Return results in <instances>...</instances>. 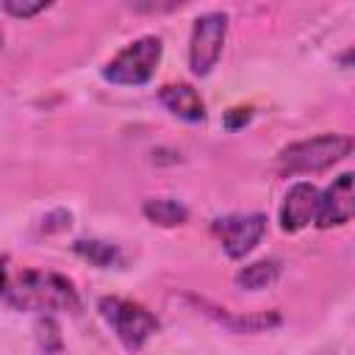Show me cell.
<instances>
[{
  "instance_id": "6da1fadb",
  "label": "cell",
  "mask_w": 355,
  "mask_h": 355,
  "mask_svg": "<svg viewBox=\"0 0 355 355\" xmlns=\"http://www.w3.org/2000/svg\"><path fill=\"white\" fill-rule=\"evenodd\" d=\"M6 305L17 311H80V297L72 286L58 272H44V269H22L17 277L8 272L6 288H3Z\"/></svg>"
},
{
  "instance_id": "7a4b0ae2",
  "label": "cell",
  "mask_w": 355,
  "mask_h": 355,
  "mask_svg": "<svg viewBox=\"0 0 355 355\" xmlns=\"http://www.w3.org/2000/svg\"><path fill=\"white\" fill-rule=\"evenodd\" d=\"M352 147H355V139L344 136V133H322L313 139H302V141H294V144L280 150L277 169L283 175L324 172L333 164H338L341 158H347L352 153Z\"/></svg>"
},
{
  "instance_id": "3957f363",
  "label": "cell",
  "mask_w": 355,
  "mask_h": 355,
  "mask_svg": "<svg viewBox=\"0 0 355 355\" xmlns=\"http://www.w3.org/2000/svg\"><path fill=\"white\" fill-rule=\"evenodd\" d=\"M97 311L103 316V322L114 330V336L119 338V344L130 352L141 349L147 344L150 336L158 333V319L155 313H150L144 305L122 300V297H103L97 302Z\"/></svg>"
},
{
  "instance_id": "277c9868",
  "label": "cell",
  "mask_w": 355,
  "mask_h": 355,
  "mask_svg": "<svg viewBox=\"0 0 355 355\" xmlns=\"http://www.w3.org/2000/svg\"><path fill=\"white\" fill-rule=\"evenodd\" d=\"M161 53L164 44L158 36H139L103 67V78L116 86H144L155 75Z\"/></svg>"
},
{
  "instance_id": "5b68a950",
  "label": "cell",
  "mask_w": 355,
  "mask_h": 355,
  "mask_svg": "<svg viewBox=\"0 0 355 355\" xmlns=\"http://www.w3.org/2000/svg\"><path fill=\"white\" fill-rule=\"evenodd\" d=\"M227 36V14L222 11H208L194 19L191 28V42H189V67L194 75L205 78L216 67L222 47Z\"/></svg>"
},
{
  "instance_id": "8992f818",
  "label": "cell",
  "mask_w": 355,
  "mask_h": 355,
  "mask_svg": "<svg viewBox=\"0 0 355 355\" xmlns=\"http://www.w3.org/2000/svg\"><path fill=\"white\" fill-rule=\"evenodd\" d=\"M214 236L222 241V250L230 258H244L247 252L255 250V244L266 233V216L263 214H233V216H219L211 222Z\"/></svg>"
},
{
  "instance_id": "52a82bcc",
  "label": "cell",
  "mask_w": 355,
  "mask_h": 355,
  "mask_svg": "<svg viewBox=\"0 0 355 355\" xmlns=\"http://www.w3.org/2000/svg\"><path fill=\"white\" fill-rule=\"evenodd\" d=\"M355 219V172L338 175L322 194H319V216L316 227H338Z\"/></svg>"
},
{
  "instance_id": "ba28073f",
  "label": "cell",
  "mask_w": 355,
  "mask_h": 355,
  "mask_svg": "<svg viewBox=\"0 0 355 355\" xmlns=\"http://www.w3.org/2000/svg\"><path fill=\"white\" fill-rule=\"evenodd\" d=\"M319 189L308 180L294 183L286 191V200L280 205V230L286 233H297L308 225H316L319 216Z\"/></svg>"
},
{
  "instance_id": "9c48e42d",
  "label": "cell",
  "mask_w": 355,
  "mask_h": 355,
  "mask_svg": "<svg viewBox=\"0 0 355 355\" xmlns=\"http://www.w3.org/2000/svg\"><path fill=\"white\" fill-rule=\"evenodd\" d=\"M158 100L169 114H175L183 122H202L205 119V103L197 94V89L189 83H166L158 92Z\"/></svg>"
},
{
  "instance_id": "30bf717a",
  "label": "cell",
  "mask_w": 355,
  "mask_h": 355,
  "mask_svg": "<svg viewBox=\"0 0 355 355\" xmlns=\"http://www.w3.org/2000/svg\"><path fill=\"white\" fill-rule=\"evenodd\" d=\"M141 214L153 222V225H161V227H178L189 219V208L172 197H150L144 200L141 205Z\"/></svg>"
},
{
  "instance_id": "8fae6325",
  "label": "cell",
  "mask_w": 355,
  "mask_h": 355,
  "mask_svg": "<svg viewBox=\"0 0 355 355\" xmlns=\"http://www.w3.org/2000/svg\"><path fill=\"white\" fill-rule=\"evenodd\" d=\"M277 277H280V261H275V258L252 261V263H247V266H241V269L236 272V283H239L241 288H250V291L266 288V286H272Z\"/></svg>"
},
{
  "instance_id": "7c38bea8",
  "label": "cell",
  "mask_w": 355,
  "mask_h": 355,
  "mask_svg": "<svg viewBox=\"0 0 355 355\" xmlns=\"http://www.w3.org/2000/svg\"><path fill=\"white\" fill-rule=\"evenodd\" d=\"M75 252H78L83 261H89L92 266H100V269L114 266V263L119 261V250H116L114 244L97 241V239H80V241H75Z\"/></svg>"
},
{
  "instance_id": "4fadbf2b",
  "label": "cell",
  "mask_w": 355,
  "mask_h": 355,
  "mask_svg": "<svg viewBox=\"0 0 355 355\" xmlns=\"http://www.w3.org/2000/svg\"><path fill=\"white\" fill-rule=\"evenodd\" d=\"M47 8V3H17V0H3V11H8L11 17H19V19H28V17H33V14H39V11H44Z\"/></svg>"
},
{
  "instance_id": "5bb4252c",
  "label": "cell",
  "mask_w": 355,
  "mask_h": 355,
  "mask_svg": "<svg viewBox=\"0 0 355 355\" xmlns=\"http://www.w3.org/2000/svg\"><path fill=\"white\" fill-rule=\"evenodd\" d=\"M247 119H250V111H244V114H236V116H233V114H227V119H225V125H227L230 130H236V128H239V125H244Z\"/></svg>"
}]
</instances>
